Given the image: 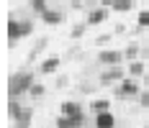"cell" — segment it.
<instances>
[{
  "mask_svg": "<svg viewBox=\"0 0 149 128\" xmlns=\"http://www.w3.org/2000/svg\"><path fill=\"white\" fill-rule=\"evenodd\" d=\"M33 85H36L33 72H15L13 77H10V82H8V95L13 100H18L21 95H29Z\"/></svg>",
  "mask_w": 149,
  "mask_h": 128,
  "instance_id": "cell-1",
  "label": "cell"
},
{
  "mask_svg": "<svg viewBox=\"0 0 149 128\" xmlns=\"http://www.w3.org/2000/svg\"><path fill=\"white\" fill-rule=\"evenodd\" d=\"M33 28H36L33 21H15V18H10V21H8V44H10V49H13L21 39L31 36Z\"/></svg>",
  "mask_w": 149,
  "mask_h": 128,
  "instance_id": "cell-2",
  "label": "cell"
},
{
  "mask_svg": "<svg viewBox=\"0 0 149 128\" xmlns=\"http://www.w3.org/2000/svg\"><path fill=\"white\" fill-rule=\"evenodd\" d=\"M126 80V72L123 67H108L105 72H100V77H98V82L103 87H111V85H121Z\"/></svg>",
  "mask_w": 149,
  "mask_h": 128,
  "instance_id": "cell-3",
  "label": "cell"
},
{
  "mask_svg": "<svg viewBox=\"0 0 149 128\" xmlns=\"http://www.w3.org/2000/svg\"><path fill=\"white\" fill-rule=\"evenodd\" d=\"M139 95H141V87H139V82H136L134 77H126V80L116 87V98H121V100L139 98Z\"/></svg>",
  "mask_w": 149,
  "mask_h": 128,
  "instance_id": "cell-4",
  "label": "cell"
},
{
  "mask_svg": "<svg viewBox=\"0 0 149 128\" xmlns=\"http://www.w3.org/2000/svg\"><path fill=\"white\" fill-rule=\"evenodd\" d=\"M98 62L105 64V67H121V62H126V59H123V51L103 49V51H98Z\"/></svg>",
  "mask_w": 149,
  "mask_h": 128,
  "instance_id": "cell-5",
  "label": "cell"
},
{
  "mask_svg": "<svg viewBox=\"0 0 149 128\" xmlns=\"http://www.w3.org/2000/svg\"><path fill=\"white\" fill-rule=\"evenodd\" d=\"M80 113H85V110H82V105H80L77 100H64V102L59 105V115L74 118V115H80Z\"/></svg>",
  "mask_w": 149,
  "mask_h": 128,
  "instance_id": "cell-6",
  "label": "cell"
},
{
  "mask_svg": "<svg viewBox=\"0 0 149 128\" xmlns=\"http://www.w3.org/2000/svg\"><path fill=\"white\" fill-rule=\"evenodd\" d=\"M105 18H108V8H103V5H100V8H93V10L88 13L85 23H88V26H98V23H103Z\"/></svg>",
  "mask_w": 149,
  "mask_h": 128,
  "instance_id": "cell-7",
  "label": "cell"
},
{
  "mask_svg": "<svg viewBox=\"0 0 149 128\" xmlns=\"http://www.w3.org/2000/svg\"><path fill=\"white\" fill-rule=\"evenodd\" d=\"M59 64H62V59H59V57L41 59V62H39V72H41V74H54V72L59 69Z\"/></svg>",
  "mask_w": 149,
  "mask_h": 128,
  "instance_id": "cell-8",
  "label": "cell"
},
{
  "mask_svg": "<svg viewBox=\"0 0 149 128\" xmlns=\"http://www.w3.org/2000/svg\"><path fill=\"white\" fill-rule=\"evenodd\" d=\"M41 21H44L46 26H59L62 21H64V13H62V10H54V8H49V10L41 15Z\"/></svg>",
  "mask_w": 149,
  "mask_h": 128,
  "instance_id": "cell-9",
  "label": "cell"
},
{
  "mask_svg": "<svg viewBox=\"0 0 149 128\" xmlns=\"http://www.w3.org/2000/svg\"><path fill=\"white\" fill-rule=\"evenodd\" d=\"M111 110V100L108 98H95L93 102H90V113L100 115V113H108Z\"/></svg>",
  "mask_w": 149,
  "mask_h": 128,
  "instance_id": "cell-10",
  "label": "cell"
},
{
  "mask_svg": "<svg viewBox=\"0 0 149 128\" xmlns=\"http://www.w3.org/2000/svg\"><path fill=\"white\" fill-rule=\"evenodd\" d=\"M147 74V64L141 62V59H136V62H129V77H144Z\"/></svg>",
  "mask_w": 149,
  "mask_h": 128,
  "instance_id": "cell-11",
  "label": "cell"
},
{
  "mask_svg": "<svg viewBox=\"0 0 149 128\" xmlns=\"http://www.w3.org/2000/svg\"><path fill=\"white\" fill-rule=\"evenodd\" d=\"M141 51H144V49H141L139 44H129L126 51H123V59H126V62H136V59L141 57Z\"/></svg>",
  "mask_w": 149,
  "mask_h": 128,
  "instance_id": "cell-12",
  "label": "cell"
},
{
  "mask_svg": "<svg viewBox=\"0 0 149 128\" xmlns=\"http://www.w3.org/2000/svg\"><path fill=\"white\" fill-rule=\"evenodd\" d=\"M23 113H26V110H23V105H21L18 100L10 98V102H8V115H10V120H18Z\"/></svg>",
  "mask_w": 149,
  "mask_h": 128,
  "instance_id": "cell-13",
  "label": "cell"
},
{
  "mask_svg": "<svg viewBox=\"0 0 149 128\" xmlns=\"http://www.w3.org/2000/svg\"><path fill=\"white\" fill-rule=\"evenodd\" d=\"M29 5H31V10L36 15H44L49 10V0H29Z\"/></svg>",
  "mask_w": 149,
  "mask_h": 128,
  "instance_id": "cell-14",
  "label": "cell"
},
{
  "mask_svg": "<svg viewBox=\"0 0 149 128\" xmlns=\"http://www.w3.org/2000/svg\"><path fill=\"white\" fill-rule=\"evenodd\" d=\"M90 26L88 23H85V21H82V23H74V28L70 31V39H82V36H85V31H88Z\"/></svg>",
  "mask_w": 149,
  "mask_h": 128,
  "instance_id": "cell-15",
  "label": "cell"
},
{
  "mask_svg": "<svg viewBox=\"0 0 149 128\" xmlns=\"http://www.w3.org/2000/svg\"><path fill=\"white\" fill-rule=\"evenodd\" d=\"M31 118H33V110H31V108H26V113H23L18 120H15V126H21V128H31Z\"/></svg>",
  "mask_w": 149,
  "mask_h": 128,
  "instance_id": "cell-16",
  "label": "cell"
},
{
  "mask_svg": "<svg viewBox=\"0 0 149 128\" xmlns=\"http://www.w3.org/2000/svg\"><path fill=\"white\" fill-rule=\"evenodd\" d=\"M54 128H74V118H67V115H59L54 120Z\"/></svg>",
  "mask_w": 149,
  "mask_h": 128,
  "instance_id": "cell-17",
  "label": "cell"
},
{
  "mask_svg": "<svg viewBox=\"0 0 149 128\" xmlns=\"http://www.w3.org/2000/svg\"><path fill=\"white\" fill-rule=\"evenodd\" d=\"M29 95H31V98H33V100H41V98H44V95H46V87H44V85H39V82H36V85L31 87V92H29Z\"/></svg>",
  "mask_w": 149,
  "mask_h": 128,
  "instance_id": "cell-18",
  "label": "cell"
},
{
  "mask_svg": "<svg viewBox=\"0 0 149 128\" xmlns=\"http://www.w3.org/2000/svg\"><path fill=\"white\" fill-rule=\"evenodd\" d=\"M136 26H139V28H144V31L149 28V10H141V13L136 15Z\"/></svg>",
  "mask_w": 149,
  "mask_h": 128,
  "instance_id": "cell-19",
  "label": "cell"
},
{
  "mask_svg": "<svg viewBox=\"0 0 149 128\" xmlns=\"http://www.w3.org/2000/svg\"><path fill=\"white\" fill-rule=\"evenodd\" d=\"M134 8V3H129V0H116V5H113V10H118V13H129Z\"/></svg>",
  "mask_w": 149,
  "mask_h": 128,
  "instance_id": "cell-20",
  "label": "cell"
},
{
  "mask_svg": "<svg viewBox=\"0 0 149 128\" xmlns=\"http://www.w3.org/2000/svg\"><path fill=\"white\" fill-rule=\"evenodd\" d=\"M46 44H49V39H46V36H44V39H39V41H36V46H33V54H31V59L36 57L41 49H46Z\"/></svg>",
  "mask_w": 149,
  "mask_h": 128,
  "instance_id": "cell-21",
  "label": "cell"
},
{
  "mask_svg": "<svg viewBox=\"0 0 149 128\" xmlns=\"http://www.w3.org/2000/svg\"><path fill=\"white\" fill-rule=\"evenodd\" d=\"M70 85V77L64 74V77H57V82H54V87H59V90H64V87Z\"/></svg>",
  "mask_w": 149,
  "mask_h": 128,
  "instance_id": "cell-22",
  "label": "cell"
},
{
  "mask_svg": "<svg viewBox=\"0 0 149 128\" xmlns=\"http://www.w3.org/2000/svg\"><path fill=\"white\" fill-rule=\"evenodd\" d=\"M139 105H141V108H149V90H144V92L139 95Z\"/></svg>",
  "mask_w": 149,
  "mask_h": 128,
  "instance_id": "cell-23",
  "label": "cell"
},
{
  "mask_svg": "<svg viewBox=\"0 0 149 128\" xmlns=\"http://www.w3.org/2000/svg\"><path fill=\"white\" fill-rule=\"evenodd\" d=\"M111 39H113V33H100V36L95 39V44L100 46V44H108V41H111Z\"/></svg>",
  "mask_w": 149,
  "mask_h": 128,
  "instance_id": "cell-24",
  "label": "cell"
},
{
  "mask_svg": "<svg viewBox=\"0 0 149 128\" xmlns=\"http://www.w3.org/2000/svg\"><path fill=\"white\" fill-rule=\"evenodd\" d=\"M113 33H116V36H121V33H126V23H118V26L113 28Z\"/></svg>",
  "mask_w": 149,
  "mask_h": 128,
  "instance_id": "cell-25",
  "label": "cell"
},
{
  "mask_svg": "<svg viewBox=\"0 0 149 128\" xmlns=\"http://www.w3.org/2000/svg\"><path fill=\"white\" fill-rule=\"evenodd\" d=\"M100 5H103V8H113V5H116V0H100Z\"/></svg>",
  "mask_w": 149,
  "mask_h": 128,
  "instance_id": "cell-26",
  "label": "cell"
},
{
  "mask_svg": "<svg viewBox=\"0 0 149 128\" xmlns=\"http://www.w3.org/2000/svg\"><path fill=\"white\" fill-rule=\"evenodd\" d=\"M141 57H147V59H149V49H144V51H141Z\"/></svg>",
  "mask_w": 149,
  "mask_h": 128,
  "instance_id": "cell-27",
  "label": "cell"
},
{
  "mask_svg": "<svg viewBox=\"0 0 149 128\" xmlns=\"http://www.w3.org/2000/svg\"><path fill=\"white\" fill-rule=\"evenodd\" d=\"M144 80H147V87H149V72H147V74H144Z\"/></svg>",
  "mask_w": 149,
  "mask_h": 128,
  "instance_id": "cell-28",
  "label": "cell"
},
{
  "mask_svg": "<svg viewBox=\"0 0 149 128\" xmlns=\"http://www.w3.org/2000/svg\"><path fill=\"white\" fill-rule=\"evenodd\" d=\"M85 3H100V0H85Z\"/></svg>",
  "mask_w": 149,
  "mask_h": 128,
  "instance_id": "cell-29",
  "label": "cell"
},
{
  "mask_svg": "<svg viewBox=\"0 0 149 128\" xmlns=\"http://www.w3.org/2000/svg\"><path fill=\"white\" fill-rule=\"evenodd\" d=\"M144 128H149V120H147V126H144Z\"/></svg>",
  "mask_w": 149,
  "mask_h": 128,
  "instance_id": "cell-30",
  "label": "cell"
},
{
  "mask_svg": "<svg viewBox=\"0 0 149 128\" xmlns=\"http://www.w3.org/2000/svg\"><path fill=\"white\" fill-rule=\"evenodd\" d=\"M129 3H134V0H129Z\"/></svg>",
  "mask_w": 149,
  "mask_h": 128,
  "instance_id": "cell-31",
  "label": "cell"
}]
</instances>
